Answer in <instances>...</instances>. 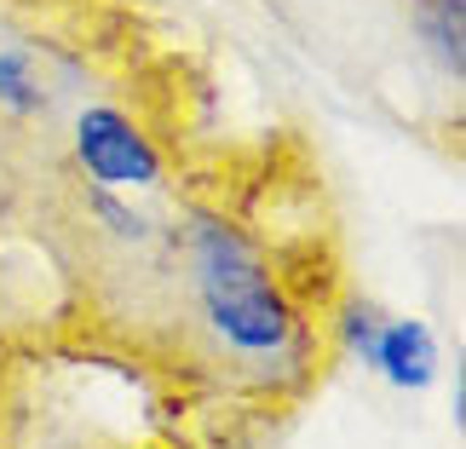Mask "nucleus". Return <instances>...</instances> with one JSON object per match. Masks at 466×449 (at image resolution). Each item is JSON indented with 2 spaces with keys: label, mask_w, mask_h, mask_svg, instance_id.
<instances>
[{
  "label": "nucleus",
  "mask_w": 466,
  "mask_h": 449,
  "mask_svg": "<svg viewBox=\"0 0 466 449\" xmlns=\"http://www.w3.org/2000/svg\"><path fill=\"white\" fill-rule=\"evenodd\" d=\"M190 294L230 363L282 369L299 352L306 317L294 305V289L230 219L190 225Z\"/></svg>",
  "instance_id": "1"
},
{
  "label": "nucleus",
  "mask_w": 466,
  "mask_h": 449,
  "mask_svg": "<svg viewBox=\"0 0 466 449\" xmlns=\"http://www.w3.org/2000/svg\"><path fill=\"white\" fill-rule=\"evenodd\" d=\"M76 161L98 185H156L161 179L156 145L116 104H93V110L76 116Z\"/></svg>",
  "instance_id": "2"
},
{
  "label": "nucleus",
  "mask_w": 466,
  "mask_h": 449,
  "mask_svg": "<svg viewBox=\"0 0 466 449\" xmlns=\"http://www.w3.org/2000/svg\"><path fill=\"white\" fill-rule=\"evenodd\" d=\"M369 363L380 369L391 386L420 392V386H432V374H438V340L415 317H386L380 334H374V346H369Z\"/></svg>",
  "instance_id": "3"
},
{
  "label": "nucleus",
  "mask_w": 466,
  "mask_h": 449,
  "mask_svg": "<svg viewBox=\"0 0 466 449\" xmlns=\"http://www.w3.org/2000/svg\"><path fill=\"white\" fill-rule=\"evenodd\" d=\"M438 17L426 12V29H438V46H443V58H450V69H461V41H466V29H461V0H432Z\"/></svg>",
  "instance_id": "4"
}]
</instances>
